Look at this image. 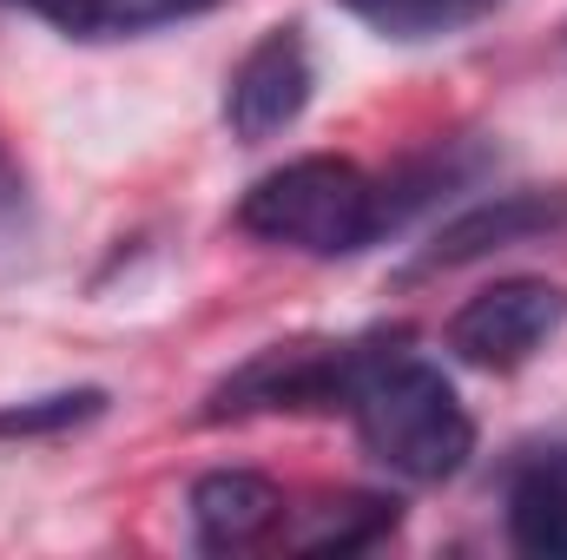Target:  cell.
Returning <instances> with one entry per match:
<instances>
[{"label": "cell", "instance_id": "1", "mask_svg": "<svg viewBox=\"0 0 567 560\" xmlns=\"http://www.w3.org/2000/svg\"><path fill=\"white\" fill-rule=\"evenodd\" d=\"M449 172H416V178H370L357 158L310 152L265 172L238 198V225L265 245L303 251V258H357L377 238H390Z\"/></svg>", "mask_w": 567, "mask_h": 560}, {"label": "cell", "instance_id": "2", "mask_svg": "<svg viewBox=\"0 0 567 560\" xmlns=\"http://www.w3.org/2000/svg\"><path fill=\"white\" fill-rule=\"evenodd\" d=\"M396 343H383L370 356V370L357 376V390H350L343 409L357 422V442L396 481L429 488V481H449V475L468 468V455H475V416H468V403L455 396V383L435 363L396 350Z\"/></svg>", "mask_w": 567, "mask_h": 560}, {"label": "cell", "instance_id": "3", "mask_svg": "<svg viewBox=\"0 0 567 560\" xmlns=\"http://www.w3.org/2000/svg\"><path fill=\"white\" fill-rule=\"evenodd\" d=\"M383 343H396V336H343V343L337 336H297V343H271L205 396V422L278 416V409H343L357 376L370 370V356Z\"/></svg>", "mask_w": 567, "mask_h": 560}, {"label": "cell", "instance_id": "4", "mask_svg": "<svg viewBox=\"0 0 567 560\" xmlns=\"http://www.w3.org/2000/svg\"><path fill=\"white\" fill-rule=\"evenodd\" d=\"M567 330V283L502 278L449 317V350L475 370H522Z\"/></svg>", "mask_w": 567, "mask_h": 560}, {"label": "cell", "instance_id": "5", "mask_svg": "<svg viewBox=\"0 0 567 560\" xmlns=\"http://www.w3.org/2000/svg\"><path fill=\"white\" fill-rule=\"evenodd\" d=\"M310 86H317V66H310V40L303 27H271L225 80V126L231 139L265 145L290 133L310 106Z\"/></svg>", "mask_w": 567, "mask_h": 560}, {"label": "cell", "instance_id": "6", "mask_svg": "<svg viewBox=\"0 0 567 560\" xmlns=\"http://www.w3.org/2000/svg\"><path fill=\"white\" fill-rule=\"evenodd\" d=\"M185 515H192L198 554H245V548H265L271 535H284L290 501L278 495V481H265L251 468H212L192 481Z\"/></svg>", "mask_w": 567, "mask_h": 560}, {"label": "cell", "instance_id": "7", "mask_svg": "<svg viewBox=\"0 0 567 560\" xmlns=\"http://www.w3.org/2000/svg\"><path fill=\"white\" fill-rule=\"evenodd\" d=\"M567 225V191H502V198H482L468 211H455L435 245L416 258V271H455V265H475L488 251H508V245H528L542 231Z\"/></svg>", "mask_w": 567, "mask_h": 560}, {"label": "cell", "instance_id": "8", "mask_svg": "<svg viewBox=\"0 0 567 560\" xmlns=\"http://www.w3.org/2000/svg\"><path fill=\"white\" fill-rule=\"evenodd\" d=\"M508 541L535 560H567V442H548L508 475Z\"/></svg>", "mask_w": 567, "mask_h": 560}, {"label": "cell", "instance_id": "9", "mask_svg": "<svg viewBox=\"0 0 567 560\" xmlns=\"http://www.w3.org/2000/svg\"><path fill=\"white\" fill-rule=\"evenodd\" d=\"M350 20H363L370 33L383 40H403V46H423V40H449V33H468L475 20H488L502 0H337Z\"/></svg>", "mask_w": 567, "mask_h": 560}, {"label": "cell", "instance_id": "10", "mask_svg": "<svg viewBox=\"0 0 567 560\" xmlns=\"http://www.w3.org/2000/svg\"><path fill=\"white\" fill-rule=\"evenodd\" d=\"M390 528H396V501L350 495V501H323V508H310L297 528H284L278 541L284 548H297V554H357V548H377Z\"/></svg>", "mask_w": 567, "mask_h": 560}, {"label": "cell", "instance_id": "11", "mask_svg": "<svg viewBox=\"0 0 567 560\" xmlns=\"http://www.w3.org/2000/svg\"><path fill=\"white\" fill-rule=\"evenodd\" d=\"M40 265V205L20 158L0 145V283H20Z\"/></svg>", "mask_w": 567, "mask_h": 560}, {"label": "cell", "instance_id": "12", "mask_svg": "<svg viewBox=\"0 0 567 560\" xmlns=\"http://www.w3.org/2000/svg\"><path fill=\"white\" fill-rule=\"evenodd\" d=\"M106 409V390H60V396H33V403H7L0 409V442L13 435H60V428H80Z\"/></svg>", "mask_w": 567, "mask_h": 560}, {"label": "cell", "instance_id": "13", "mask_svg": "<svg viewBox=\"0 0 567 560\" xmlns=\"http://www.w3.org/2000/svg\"><path fill=\"white\" fill-rule=\"evenodd\" d=\"M218 0H93V40L106 33H152V27H172V20H192V13H212Z\"/></svg>", "mask_w": 567, "mask_h": 560}, {"label": "cell", "instance_id": "14", "mask_svg": "<svg viewBox=\"0 0 567 560\" xmlns=\"http://www.w3.org/2000/svg\"><path fill=\"white\" fill-rule=\"evenodd\" d=\"M13 7L40 13L47 27H60V33H73V40H93V0H13Z\"/></svg>", "mask_w": 567, "mask_h": 560}]
</instances>
